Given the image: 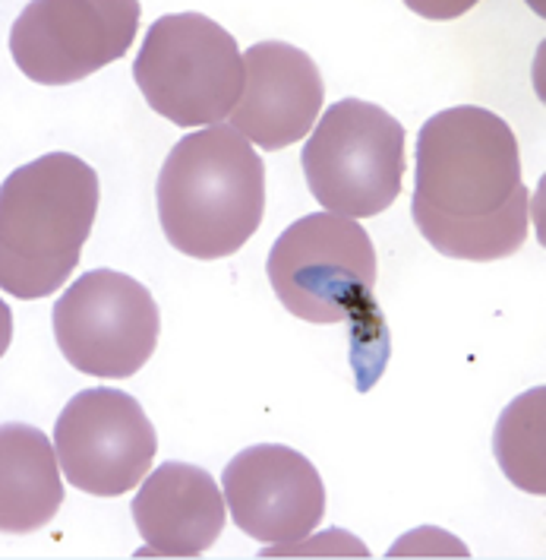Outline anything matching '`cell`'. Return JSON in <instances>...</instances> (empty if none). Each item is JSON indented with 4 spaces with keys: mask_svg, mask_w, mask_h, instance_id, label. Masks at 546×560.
I'll use <instances>...</instances> for the list:
<instances>
[{
    "mask_svg": "<svg viewBox=\"0 0 546 560\" xmlns=\"http://www.w3.org/2000/svg\"><path fill=\"white\" fill-rule=\"evenodd\" d=\"M407 541H420V548L414 545L404 555H461V558H467V548L439 529H414L407 535Z\"/></svg>",
    "mask_w": 546,
    "mask_h": 560,
    "instance_id": "obj_16",
    "label": "cell"
},
{
    "mask_svg": "<svg viewBox=\"0 0 546 560\" xmlns=\"http://www.w3.org/2000/svg\"><path fill=\"white\" fill-rule=\"evenodd\" d=\"M411 215L442 257H512L531 232V194L509 120L480 105L432 115L417 133Z\"/></svg>",
    "mask_w": 546,
    "mask_h": 560,
    "instance_id": "obj_1",
    "label": "cell"
},
{
    "mask_svg": "<svg viewBox=\"0 0 546 560\" xmlns=\"http://www.w3.org/2000/svg\"><path fill=\"white\" fill-rule=\"evenodd\" d=\"M58 446L45 431L10 421L0 431V529L29 535L45 529L63 503Z\"/></svg>",
    "mask_w": 546,
    "mask_h": 560,
    "instance_id": "obj_13",
    "label": "cell"
},
{
    "mask_svg": "<svg viewBox=\"0 0 546 560\" xmlns=\"http://www.w3.org/2000/svg\"><path fill=\"white\" fill-rule=\"evenodd\" d=\"M300 165L319 207L347 219H370L402 194L404 127L385 108L342 98L325 108Z\"/></svg>",
    "mask_w": 546,
    "mask_h": 560,
    "instance_id": "obj_6",
    "label": "cell"
},
{
    "mask_svg": "<svg viewBox=\"0 0 546 560\" xmlns=\"http://www.w3.org/2000/svg\"><path fill=\"white\" fill-rule=\"evenodd\" d=\"M140 16L136 0H35L10 30V55L32 83L70 86L123 58Z\"/></svg>",
    "mask_w": 546,
    "mask_h": 560,
    "instance_id": "obj_9",
    "label": "cell"
},
{
    "mask_svg": "<svg viewBox=\"0 0 546 560\" xmlns=\"http://www.w3.org/2000/svg\"><path fill=\"white\" fill-rule=\"evenodd\" d=\"M376 247L357 219L335 212H310L278 235L269 250L265 276L290 317L307 324H351L354 368L379 381L385 368L389 336L376 304Z\"/></svg>",
    "mask_w": 546,
    "mask_h": 560,
    "instance_id": "obj_2",
    "label": "cell"
},
{
    "mask_svg": "<svg viewBox=\"0 0 546 560\" xmlns=\"http://www.w3.org/2000/svg\"><path fill=\"white\" fill-rule=\"evenodd\" d=\"M225 501L234 526L265 545H290L313 535L325 516L319 469L294 446L257 443L225 466Z\"/></svg>",
    "mask_w": 546,
    "mask_h": 560,
    "instance_id": "obj_10",
    "label": "cell"
},
{
    "mask_svg": "<svg viewBox=\"0 0 546 560\" xmlns=\"http://www.w3.org/2000/svg\"><path fill=\"white\" fill-rule=\"evenodd\" d=\"M297 555H332V558H342V555H354V558H370V548L354 538L345 529H329L322 535H307L300 541H290V545H265L259 551V558H297Z\"/></svg>",
    "mask_w": 546,
    "mask_h": 560,
    "instance_id": "obj_15",
    "label": "cell"
},
{
    "mask_svg": "<svg viewBox=\"0 0 546 560\" xmlns=\"http://www.w3.org/2000/svg\"><path fill=\"white\" fill-rule=\"evenodd\" d=\"M492 453L502 475L527 494H546V389L531 386L496 421Z\"/></svg>",
    "mask_w": 546,
    "mask_h": 560,
    "instance_id": "obj_14",
    "label": "cell"
},
{
    "mask_svg": "<svg viewBox=\"0 0 546 560\" xmlns=\"http://www.w3.org/2000/svg\"><path fill=\"white\" fill-rule=\"evenodd\" d=\"M102 200L98 172L73 152H48L0 190V285L23 301L63 289L80 264Z\"/></svg>",
    "mask_w": 546,
    "mask_h": 560,
    "instance_id": "obj_4",
    "label": "cell"
},
{
    "mask_svg": "<svg viewBox=\"0 0 546 560\" xmlns=\"http://www.w3.org/2000/svg\"><path fill=\"white\" fill-rule=\"evenodd\" d=\"M60 354L88 377L123 381L155 354L162 317L143 282L117 269L83 272L51 314Z\"/></svg>",
    "mask_w": 546,
    "mask_h": 560,
    "instance_id": "obj_7",
    "label": "cell"
},
{
    "mask_svg": "<svg viewBox=\"0 0 546 560\" xmlns=\"http://www.w3.org/2000/svg\"><path fill=\"white\" fill-rule=\"evenodd\" d=\"M228 501L215 478L190 463H165L145 475L133 498V523L143 535L140 555L200 558L225 532Z\"/></svg>",
    "mask_w": 546,
    "mask_h": 560,
    "instance_id": "obj_12",
    "label": "cell"
},
{
    "mask_svg": "<svg viewBox=\"0 0 546 560\" xmlns=\"http://www.w3.org/2000/svg\"><path fill=\"white\" fill-rule=\"evenodd\" d=\"M133 80L155 115L193 130L234 115L247 67L225 26L202 13H168L145 32Z\"/></svg>",
    "mask_w": 546,
    "mask_h": 560,
    "instance_id": "obj_5",
    "label": "cell"
},
{
    "mask_svg": "<svg viewBox=\"0 0 546 560\" xmlns=\"http://www.w3.org/2000/svg\"><path fill=\"white\" fill-rule=\"evenodd\" d=\"M67 481L95 498H120L143 485L158 453V434L143 406L115 386L76 393L55 424Z\"/></svg>",
    "mask_w": 546,
    "mask_h": 560,
    "instance_id": "obj_8",
    "label": "cell"
},
{
    "mask_svg": "<svg viewBox=\"0 0 546 560\" xmlns=\"http://www.w3.org/2000/svg\"><path fill=\"white\" fill-rule=\"evenodd\" d=\"M247 83L230 127L253 147L275 152L317 127L325 80L317 60L288 42H257L244 55Z\"/></svg>",
    "mask_w": 546,
    "mask_h": 560,
    "instance_id": "obj_11",
    "label": "cell"
},
{
    "mask_svg": "<svg viewBox=\"0 0 546 560\" xmlns=\"http://www.w3.org/2000/svg\"><path fill=\"white\" fill-rule=\"evenodd\" d=\"M155 203L174 250L193 260L234 257L265 212L262 155L230 124L193 130L168 152Z\"/></svg>",
    "mask_w": 546,
    "mask_h": 560,
    "instance_id": "obj_3",
    "label": "cell"
}]
</instances>
